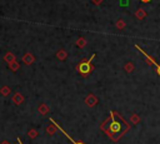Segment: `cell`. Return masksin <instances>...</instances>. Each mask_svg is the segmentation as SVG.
Here are the masks:
<instances>
[{"label": "cell", "mask_w": 160, "mask_h": 144, "mask_svg": "<svg viewBox=\"0 0 160 144\" xmlns=\"http://www.w3.org/2000/svg\"><path fill=\"white\" fill-rule=\"evenodd\" d=\"M116 116H118L116 111H110V123H109V128L106 129V133L111 139L114 138V134H118V138H119L124 134V131L129 129V126L125 125V121L122 120V118L119 116V119H116Z\"/></svg>", "instance_id": "6da1fadb"}, {"label": "cell", "mask_w": 160, "mask_h": 144, "mask_svg": "<svg viewBox=\"0 0 160 144\" xmlns=\"http://www.w3.org/2000/svg\"><path fill=\"white\" fill-rule=\"evenodd\" d=\"M94 58H95V54H92V55L90 56V59H88V60H82V61L78 65V71H79L80 75L86 76V75H89V74L91 73V70H92L91 61H92Z\"/></svg>", "instance_id": "7a4b0ae2"}, {"label": "cell", "mask_w": 160, "mask_h": 144, "mask_svg": "<svg viewBox=\"0 0 160 144\" xmlns=\"http://www.w3.org/2000/svg\"><path fill=\"white\" fill-rule=\"evenodd\" d=\"M135 48H136V49H138V50H139V51L145 56V59L148 60V63H149L150 65H154V66L156 68V73H158V75L160 76V64H158V63L155 61V59H152L151 56H149V55H148V53H145V50H142L139 45H135Z\"/></svg>", "instance_id": "3957f363"}, {"label": "cell", "mask_w": 160, "mask_h": 144, "mask_svg": "<svg viewBox=\"0 0 160 144\" xmlns=\"http://www.w3.org/2000/svg\"><path fill=\"white\" fill-rule=\"evenodd\" d=\"M135 16H136L138 19H144V18L146 16V13H145L144 9H138V11L135 13Z\"/></svg>", "instance_id": "277c9868"}, {"label": "cell", "mask_w": 160, "mask_h": 144, "mask_svg": "<svg viewBox=\"0 0 160 144\" xmlns=\"http://www.w3.org/2000/svg\"><path fill=\"white\" fill-rule=\"evenodd\" d=\"M50 120H51V121H54V120H52V119H50ZM54 123H55V124H56V125H58V123H56V121H54ZM58 126H59V125H58ZM59 129H60V131H61V133H64V134H65V135H66V136H68V138H69V139H70V141H71V143H72V144H84V143H81V141H75V140H72V139H71V138H70V135H68V133H65V131H64V130H62V129H61V128H60V126H59Z\"/></svg>", "instance_id": "5b68a950"}, {"label": "cell", "mask_w": 160, "mask_h": 144, "mask_svg": "<svg viewBox=\"0 0 160 144\" xmlns=\"http://www.w3.org/2000/svg\"><path fill=\"white\" fill-rule=\"evenodd\" d=\"M119 5L120 6H128L129 5V0H119Z\"/></svg>", "instance_id": "8992f818"}, {"label": "cell", "mask_w": 160, "mask_h": 144, "mask_svg": "<svg viewBox=\"0 0 160 144\" xmlns=\"http://www.w3.org/2000/svg\"><path fill=\"white\" fill-rule=\"evenodd\" d=\"M126 70H128V71H131V70H132V64H131V63H129V64H128Z\"/></svg>", "instance_id": "52a82bcc"}, {"label": "cell", "mask_w": 160, "mask_h": 144, "mask_svg": "<svg viewBox=\"0 0 160 144\" xmlns=\"http://www.w3.org/2000/svg\"><path fill=\"white\" fill-rule=\"evenodd\" d=\"M118 23H119V24H118L119 28H122V26H124V21H122V20H119Z\"/></svg>", "instance_id": "ba28073f"}, {"label": "cell", "mask_w": 160, "mask_h": 144, "mask_svg": "<svg viewBox=\"0 0 160 144\" xmlns=\"http://www.w3.org/2000/svg\"><path fill=\"white\" fill-rule=\"evenodd\" d=\"M131 120L135 123V121H138V120H139V118H138L136 115H132V116H131Z\"/></svg>", "instance_id": "9c48e42d"}, {"label": "cell", "mask_w": 160, "mask_h": 144, "mask_svg": "<svg viewBox=\"0 0 160 144\" xmlns=\"http://www.w3.org/2000/svg\"><path fill=\"white\" fill-rule=\"evenodd\" d=\"M78 45H79V46H82V45H84V40H82V39L79 40V41H78Z\"/></svg>", "instance_id": "30bf717a"}, {"label": "cell", "mask_w": 160, "mask_h": 144, "mask_svg": "<svg viewBox=\"0 0 160 144\" xmlns=\"http://www.w3.org/2000/svg\"><path fill=\"white\" fill-rule=\"evenodd\" d=\"M142 3H149V1H151V0H141Z\"/></svg>", "instance_id": "8fae6325"}]
</instances>
